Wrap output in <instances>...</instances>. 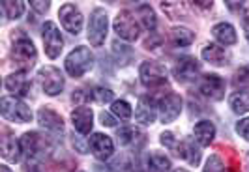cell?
Returning <instances> with one entry per match:
<instances>
[{
    "label": "cell",
    "mask_w": 249,
    "mask_h": 172,
    "mask_svg": "<svg viewBox=\"0 0 249 172\" xmlns=\"http://www.w3.org/2000/svg\"><path fill=\"white\" fill-rule=\"evenodd\" d=\"M202 172H240V171H238V167H229L217 154H213V155L208 157L206 167H204Z\"/></svg>",
    "instance_id": "83f0119b"
},
{
    "label": "cell",
    "mask_w": 249,
    "mask_h": 172,
    "mask_svg": "<svg viewBox=\"0 0 249 172\" xmlns=\"http://www.w3.org/2000/svg\"><path fill=\"white\" fill-rule=\"evenodd\" d=\"M229 105H231V109L236 112V114H246V112H249V90L234 92L229 98Z\"/></svg>",
    "instance_id": "4316f807"
},
{
    "label": "cell",
    "mask_w": 249,
    "mask_h": 172,
    "mask_svg": "<svg viewBox=\"0 0 249 172\" xmlns=\"http://www.w3.org/2000/svg\"><path fill=\"white\" fill-rule=\"evenodd\" d=\"M229 10H234V12H244L249 8V2H227Z\"/></svg>",
    "instance_id": "74e56055"
},
{
    "label": "cell",
    "mask_w": 249,
    "mask_h": 172,
    "mask_svg": "<svg viewBox=\"0 0 249 172\" xmlns=\"http://www.w3.org/2000/svg\"><path fill=\"white\" fill-rule=\"evenodd\" d=\"M88 148L101 161L109 159L112 155V152H114V144H112L111 137L103 135V133H94L90 137L88 138Z\"/></svg>",
    "instance_id": "7c38bea8"
},
{
    "label": "cell",
    "mask_w": 249,
    "mask_h": 172,
    "mask_svg": "<svg viewBox=\"0 0 249 172\" xmlns=\"http://www.w3.org/2000/svg\"><path fill=\"white\" fill-rule=\"evenodd\" d=\"M236 131L240 137H244L246 140H249V118H244V120H240L236 125Z\"/></svg>",
    "instance_id": "e575fe53"
},
{
    "label": "cell",
    "mask_w": 249,
    "mask_h": 172,
    "mask_svg": "<svg viewBox=\"0 0 249 172\" xmlns=\"http://www.w3.org/2000/svg\"><path fill=\"white\" fill-rule=\"evenodd\" d=\"M58 17H60L62 26L70 34L77 36L81 32V28H83V15L77 10L75 4H64L62 8H60V12H58Z\"/></svg>",
    "instance_id": "30bf717a"
},
{
    "label": "cell",
    "mask_w": 249,
    "mask_h": 172,
    "mask_svg": "<svg viewBox=\"0 0 249 172\" xmlns=\"http://www.w3.org/2000/svg\"><path fill=\"white\" fill-rule=\"evenodd\" d=\"M0 111H2V116L10 122H17V123H28L32 120V111L26 107L21 99L17 98H2L0 101Z\"/></svg>",
    "instance_id": "3957f363"
},
{
    "label": "cell",
    "mask_w": 249,
    "mask_h": 172,
    "mask_svg": "<svg viewBox=\"0 0 249 172\" xmlns=\"http://www.w3.org/2000/svg\"><path fill=\"white\" fill-rule=\"evenodd\" d=\"M195 142H197L195 138L186 137V138L178 140V146H176V155L182 157V159H186L193 167H197L200 163V150Z\"/></svg>",
    "instance_id": "ac0fdd59"
},
{
    "label": "cell",
    "mask_w": 249,
    "mask_h": 172,
    "mask_svg": "<svg viewBox=\"0 0 249 172\" xmlns=\"http://www.w3.org/2000/svg\"><path fill=\"white\" fill-rule=\"evenodd\" d=\"M0 172H12V171H10L6 165H2V167H0Z\"/></svg>",
    "instance_id": "60d3db41"
},
{
    "label": "cell",
    "mask_w": 249,
    "mask_h": 172,
    "mask_svg": "<svg viewBox=\"0 0 249 172\" xmlns=\"http://www.w3.org/2000/svg\"><path fill=\"white\" fill-rule=\"evenodd\" d=\"M109 171L111 172H133V161H131V155H129V154H120L116 159H112Z\"/></svg>",
    "instance_id": "f546056e"
},
{
    "label": "cell",
    "mask_w": 249,
    "mask_h": 172,
    "mask_svg": "<svg viewBox=\"0 0 249 172\" xmlns=\"http://www.w3.org/2000/svg\"><path fill=\"white\" fill-rule=\"evenodd\" d=\"M137 17L141 19V25L144 26L146 30H152V28H156V13H154V10L150 8L148 4H142V6H139Z\"/></svg>",
    "instance_id": "f1b7e54d"
},
{
    "label": "cell",
    "mask_w": 249,
    "mask_h": 172,
    "mask_svg": "<svg viewBox=\"0 0 249 172\" xmlns=\"http://www.w3.org/2000/svg\"><path fill=\"white\" fill-rule=\"evenodd\" d=\"M43 45H45V54H47L49 58L54 60V58L60 56L62 47H64L62 34H60V30H58V26L54 25V23H51V21H47V23L43 25Z\"/></svg>",
    "instance_id": "ba28073f"
},
{
    "label": "cell",
    "mask_w": 249,
    "mask_h": 172,
    "mask_svg": "<svg viewBox=\"0 0 249 172\" xmlns=\"http://www.w3.org/2000/svg\"><path fill=\"white\" fill-rule=\"evenodd\" d=\"M111 111H112V114H114V116H118L120 120H129V118H131V114H133L131 107H129V103H127V101H124V99L114 101V103H112Z\"/></svg>",
    "instance_id": "1f68e13d"
},
{
    "label": "cell",
    "mask_w": 249,
    "mask_h": 172,
    "mask_svg": "<svg viewBox=\"0 0 249 172\" xmlns=\"http://www.w3.org/2000/svg\"><path fill=\"white\" fill-rule=\"evenodd\" d=\"M36 49L34 43L26 36H13V47H12V60L21 68V71H28L36 64Z\"/></svg>",
    "instance_id": "7a4b0ae2"
},
{
    "label": "cell",
    "mask_w": 249,
    "mask_h": 172,
    "mask_svg": "<svg viewBox=\"0 0 249 172\" xmlns=\"http://www.w3.org/2000/svg\"><path fill=\"white\" fill-rule=\"evenodd\" d=\"M175 172H187V171H184V169H178V171H175Z\"/></svg>",
    "instance_id": "b9f144b4"
},
{
    "label": "cell",
    "mask_w": 249,
    "mask_h": 172,
    "mask_svg": "<svg viewBox=\"0 0 249 172\" xmlns=\"http://www.w3.org/2000/svg\"><path fill=\"white\" fill-rule=\"evenodd\" d=\"M225 81L219 77V75H206L204 79H202V83H200V94H204L208 99H212V101H219V99H223L225 96Z\"/></svg>",
    "instance_id": "4fadbf2b"
},
{
    "label": "cell",
    "mask_w": 249,
    "mask_h": 172,
    "mask_svg": "<svg viewBox=\"0 0 249 172\" xmlns=\"http://www.w3.org/2000/svg\"><path fill=\"white\" fill-rule=\"evenodd\" d=\"M116 137H118V142H120L122 146L135 148V150H139V148L146 142V135H144L139 127H133V125L120 127V129L116 131Z\"/></svg>",
    "instance_id": "e0dca14e"
},
{
    "label": "cell",
    "mask_w": 249,
    "mask_h": 172,
    "mask_svg": "<svg viewBox=\"0 0 249 172\" xmlns=\"http://www.w3.org/2000/svg\"><path fill=\"white\" fill-rule=\"evenodd\" d=\"M2 10H4L8 19H17V17H21L23 12H25V2H10V0H4V2H2Z\"/></svg>",
    "instance_id": "4dcf8cb0"
},
{
    "label": "cell",
    "mask_w": 249,
    "mask_h": 172,
    "mask_svg": "<svg viewBox=\"0 0 249 172\" xmlns=\"http://www.w3.org/2000/svg\"><path fill=\"white\" fill-rule=\"evenodd\" d=\"M158 109H160V118H161L163 123H171L175 122L176 118L180 116V111H182V98L175 94V92H169L165 94L160 103H158Z\"/></svg>",
    "instance_id": "9c48e42d"
},
{
    "label": "cell",
    "mask_w": 249,
    "mask_h": 172,
    "mask_svg": "<svg viewBox=\"0 0 249 172\" xmlns=\"http://www.w3.org/2000/svg\"><path fill=\"white\" fill-rule=\"evenodd\" d=\"M21 154H23L21 142L15 138V135L8 127H4L2 129V155H4V159L10 161V163H17L21 159Z\"/></svg>",
    "instance_id": "9a60e30c"
},
{
    "label": "cell",
    "mask_w": 249,
    "mask_h": 172,
    "mask_svg": "<svg viewBox=\"0 0 249 172\" xmlns=\"http://www.w3.org/2000/svg\"><path fill=\"white\" fill-rule=\"evenodd\" d=\"M92 120H94V114H92V109L88 107H79L71 112V122H73V127L77 133L81 135H87L92 131Z\"/></svg>",
    "instance_id": "d6986e66"
},
{
    "label": "cell",
    "mask_w": 249,
    "mask_h": 172,
    "mask_svg": "<svg viewBox=\"0 0 249 172\" xmlns=\"http://www.w3.org/2000/svg\"><path fill=\"white\" fill-rule=\"evenodd\" d=\"M236 83H240V85H249V64L244 66V68H240L236 71Z\"/></svg>",
    "instance_id": "d590c367"
},
{
    "label": "cell",
    "mask_w": 249,
    "mask_h": 172,
    "mask_svg": "<svg viewBox=\"0 0 249 172\" xmlns=\"http://www.w3.org/2000/svg\"><path fill=\"white\" fill-rule=\"evenodd\" d=\"M195 39V34L189 30V28H184V26H175L171 30V41L175 43L176 47H187L191 45Z\"/></svg>",
    "instance_id": "484cf974"
},
{
    "label": "cell",
    "mask_w": 249,
    "mask_h": 172,
    "mask_svg": "<svg viewBox=\"0 0 249 172\" xmlns=\"http://www.w3.org/2000/svg\"><path fill=\"white\" fill-rule=\"evenodd\" d=\"M199 69H200L199 62L195 60L193 56H182L180 60L176 62L173 75H175V79L178 83H187V81H191V79L197 77Z\"/></svg>",
    "instance_id": "8fae6325"
},
{
    "label": "cell",
    "mask_w": 249,
    "mask_h": 172,
    "mask_svg": "<svg viewBox=\"0 0 249 172\" xmlns=\"http://www.w3.org/2000/svg\"><path fill=\"white\" fill-rule=\"evenodd\" d=\"M193 135H195V140L199 142L200 146H210L213 137H215V125L210 120L197 122L195 127H193Z\"/></svg>",
    "instance_id": "44dd1931"
},
{
    "label": "cell",
    "mask_w": 249,
    "mask_h": 172,
    "mask_svg": "<svg viewBox=\"0 0 249 172\" xmlns=\"http://www.w3.org/2000/svg\"><path fill=\"white\" fill-rule=\"evenodd\" d=\"M43 148V138L37 133H25L21 138V150L28 159H34Z\"/></svg>",
    "instance_id": "7402d4cb"
},
{
    "label": "cell",
    "mask_w": 249,
    "mask_h": 172,
    "mask_svg": "<svg viewBox=\"0 0 249 172\" xmlns=\"http://www.w3.org/2000/svg\"><path fill=\"white\" fill-rule=\"evenodd\" d=\"M202 58L206 62H210L213 66H227V62H229V52L223 49V47H219V45H204V49H202Z\"/></svg>",
    "instance_id": "cb8c5ba5"
},
{
    "label": "cell",
    "mask_w": 249,
    "mask_h": 172,
    "mask_svg": "<svg viewBox=\"0 0 249 172\" xmlns=\"http://www.w3.org/2000/svg\"><path fill=\"white\" fill-rule=\"evenodd\" d=\"M161 144L163 146H167L169 150H173V152H176V146H178V140L175 138V135L171 133V131H165L161 135Z\"/></svg>",
    "instance_id": "836d02e7"
},
{
    "label": "cell",
    "mask_w": 249,
    "mask_h": 172,
    "mask_svg": "<svg viewBox=\"0 0 249 172\" xmlns=\"http://www.w3.org/2000/svg\"><path fill=\"white\" fill-rule=\"evenodd\" d=\"M173 165H171V159L165 155V154H160V152H152L148 157V172H171Z\"/></svg>",
    "instance_id": "d4e9b609"
},
{
    "label": "cell",
    "mask_w": 249,
    "mask_h": 172,
    "mask_svg": "<svg viewBox=\"0 0 249 172\" xmlns=\"http://www.w3.org/2000/svg\"><path fill=\"white\" fill-rule=\"evenodd\" d=\"M139 75H141V83L150 88L167 85V69L158 62H144L139 69Z\"/></svg>",
    "instance_id": "52a82bcc"
},
{
    "label": "cell",
    "mask_w": 249,
    "mask_h": 172,
    "mask_svg": "<svg viewBox=\"0 0 249 172\" xmlns=\"http://www.w3.org/2000/svg\"><path fill=\"white\" fill-rule=\"evenodd\" d=\"M212 34L213 37L225 45V47H229V45H234L236 43V30H234V26L229 25V23H219V25H215L212 28Z\"/></svg>",
    "instance_id": "603a6c76"
},
{
    "label": "cell",
    "mask_w": 249,
    "mask_h": 172,
    "mask_svg": "<svg viewBox=\"0 0 249 172\" xmlns=\"http://www.w3.org/2000/svg\"><path fill=\"white\" fill-rule=\"evenodd\" d=\"M114 32L125 41H135L141 34V25L139 19H135V13H131L129 10L118 13L114 19Z\"/></svg>",
    "instance_id": "277c9868"
},
{
    "label": "cell",
    "mask_w": 249,
    "mask_h": 172,
    "mask_svg": "<svg viewBox=\"0 0 249 172\" xmlns=\"http://www.w3.org/2000/svg\"><path fill=\"white\" fill-rule=\"evenodd\" d=\"M244 32H246V37H248V41H249V17L244 19Z\"/></svg>",
    "instance_id": "ab89813d"
},
{
    "label": "cell",
    "mask_w": 249,
    "mask_h": 172,
    "mask_svg": "<svg viewBox=\"0 0 249 172\" xmlns=\"http://www.w3.org/2000/svg\"><path fill=\"white\" fill-rule=\"evenodd\" d=\"M100 120H101V123H103V125H107V127H114V125H116V120L112 118L109 112H105V111L100 114Z\"/></svg>",
    "instance_id": "8d00e7d4"
},
{
    "label": "cell",
    "mask_w": 249,
    "mask_h": 172,
    "mask_svg": "<svg viewBox=\"0 0 249 172\" xmlns=\"http://www.w3.org/2000/svg\"><path fill=\"white\" fill-rule=\"evenodd\" d=\"M156 116H158V103H156V99L150 98V96H141L139 98L137 111H135L137 122L142 123V125H150V123H154Z\"/></svg>",
    "instance_id": "2e32d148"
},
{
    "label": "cell",
    "mask_w": 249,
    "mask_h": 172,
    "mask_svg": "<svg viewBox=\"0 0 249 172\" xmlns=\"http://www.w3.org/2000/svg\"><path fill=\"white\" fill-rule=\"evenodd\" d=\"M49 4H51V2H30V6H32L37 13L47 12V10H49Z\"/></svg>",
    "instance_id": "f35d334b"
},
{
    "label": "cell",
    "mask_w": 249,
    "mask_h": 172,
    "mask_svg": "<svg viewBox=\"0 0 249 172\" xmlns=\"http://www.w3.org/2000/svg\"><path fill=\"white\" fill-rule=\"evenodd\" d=\"M90 96H92V99L96 101V103H109V101H112V98H114V94H112V90H109V88H105V86H96L92 92H90Z\"/></svg>",
    "instance_id": "d6a6232c"
},
{
    "label": "cell",
    "mask_w": 249,
    "mask_h": 172,
    "mask_svg": "<svg viewBox=\"0 0 249 172\" xmlns=\"http://www.w3.org/2000/svg\"><path fill=\"white\" fill-rule=\"evenodd\" d=\"M64 66H66V71L71 75V77L79 79V77H83V75L88 73L92 69V66H94V54L90 52V49L79 45V47H75L66 56V64Z\"/></svg>",
    "instance_id": "6da1fadb"
},
{
    "label": "cell",
    "mask_w": 249,
    "mask_h": 172,
    "mask_svg": "<svg viewBox=\"0 0 249 172\" xmlns=\"http://www.w3.org/2000/svg\"><path fill=\"white\" fill-rule=\"evenodd\" d=\"M37 79L47 96H58L64 90V75L54 66H45L37 71Z\"/></svg>",
    "instance_id": "8992f818"
},
{
    "label": "cell",
    "mask_w": 249,
    "mask_h": 172,
    "mask_svg": "<svg viewBox=\"0 0 249 172\" xmlns=\"http://www.w3.org/2000/svg\"><path fill=\"white\" fill-rule=\"evenodd\" d=\"M37 122L41 123V127H45L47 131H53V133H62L64 131L62 118L53 111L51 107L39 109V112H37Z\"/></svg>",
    "instance_id": "ffe728a7"
},
{
    "label": "cell",
    "mask_w": 249,
    "mask_h": 172,
    "mask_svg": "<svg viewBox=\"0 0 249 172\" xmlns=\"http://www.w3.org/2000/svg\"><path fill=\"white\" fill-rule=\"evenodd\" d=\"M4 86L8 92H12L15 96H30V90H32V81L28 79L26 71H17L6 77Z\"/></svg>",
    "instance_id": "5bb4252c"
},
{
    "label": "cell",
    "mask_w": 249,
    "mask_h": 172,
    "mask_svg": "<svg viewBox=\"0 0 249 172\" xmlns=\"http://www.w3.org/2000/svg\"><path fill=\"white\" fill-rule=\"evenodd\" d=\"M107 28H109V19L107 13L101 8H96L90 17V25H88V41L94 47L103 45L105 37H107Z\"/></svg>",
    "instance_id": "5b68a950"
}]
</instances>
